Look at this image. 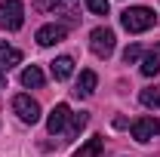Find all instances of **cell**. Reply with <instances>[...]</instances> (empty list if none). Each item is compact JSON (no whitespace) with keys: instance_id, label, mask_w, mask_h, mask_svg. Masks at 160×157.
<instances>
[{"instance_id":"obj_1","label":"cell","mask_w":160,"mask_h":157,"mask_svg":"<svg viewBox=\"0 0 160 157\" xmlns=\"http://www.w3.org/2000/svg\"><path fill=\"white\" fill-rule=\"evenodd\" d=\"M154 9H148V6H129V9H123L120 13V25L129 31V34H142V31H148V28H154Z\"/></svg>"},{"instance_id":"obj_2","label":"cell","mask_w":160,"mask_h":157,"mask_svg":"<svg viewBox=\"0 0 160 157\" xmlns=\"http://www.w3.org/2000/svg\"><path fill=\"white\" fill-rule=\"evenodd\" d=\"M22 25H25V6H22V0H3L0 3V28L19 31Z\"/></svg>"},{"instance_id":"obj_3","label":"cell","mask_w":160,"mask_h":157,"mask_svg":"<svg viewBox=\"0 0 160 157\" xmlns=\"http://www.w3.org/2000/svg\"><path fill=\"white\" fill-rule=\"evenodd\" d=\"M89 49L99 56V59H108L114 53V31L111 28H96L89 34Z\"/></svg>"},{"instance_id":"obj_4","label":"cell","mask_w":160,"mask_h":157,"mask_svg":"<svg viewBox=\"0 0 160 157\" xmlns=\"http://www.w3.org/2000/svg\"><path fill=\"white\" fill-rule=\"evenodd\" d=\"M12 111L19 114L22 123H37V120H40V105L31 96H25V93L12 99Z\"/></svg>"},{"instance_id":"obj_5","label":"cell","mask_w":160,"mask_h":157,"mask_svg":"<svg viewBox=\"0 0 160 157\" xmlns=\"http://www.w3.org/2000/svg\"><path fill=\"white\" fill-rule=\"evenodd\" d=\"M154 136H160V120L157 117H139L136 123H132V139L136 142H151Z\"/></svg>"},{"instance_id":"obj_6","label":"cell","mask_w":160,"mask_h":157,"mask_svg":"<svg viewBox=\"0 0 160 157\" xmlns=\"http://www.w3.org/2000/svg\"><path fill=\"white\" fill-rule=\"evenodd\" d=\"M65 37H68V25H59V22L37 28V43H40V46H52V43H62Z\"/></svg>"},{"instance_id":"obj_7","label":"cell","mask_w":160,"mask_h":157,"mask_svg":"<svg viewBox=\"0 0 160 157\" xmlns=\"http://www.w3.org/2000/svg\"><path fill=\"white\" fill-rule=\"evenodd\" d=\"M68 120H71V108L62 102V105H56V108L49 111V117H46V129L56 136V133H62V129L68 126Z\"/></svg>"},{"instance_id":"obj_8","label":"cell","mask_w":160,"mask_h":157,"mask_svg":"<svg viewBox=\"0 0 160 157\" xmlns=\"http://www.w3.org/2000/svg\"><path fill=\"white\" fill-rule=\"evenodd\" d=\"M22 62V53L16 46H9L6 40H0V71H9V68H16Z\"/></svg>"},{"instance_id":"obj_9","label":"cell","mask_w":160,"mask_h":157,"mask_svg":"<svg viewBox=\"0 0 160 157\" xmlns=\"http://www.w3.org/2000/svg\"><path fill=\"white\" fill-rule=\"evenodd\" d=\"M96 83H99V77H96V71H80V77H77V93L80 99H89L92 93H96Z\"/></svg>"},{"instance_id":"obj_10","label":"cell","mask_w":160,"mask_h":157,"mask_svg":"<svg viewBox=\"0 0 160 157\" xmlns=\"http://www.w3.org/2000/svg\"><path fill=\"white\" fill-rule=\"evenodd\" d=\"M49 9H56V13H62V16H68V22H77L80 0H49Z\"/></svg>"},{"instance_id":"obj_11","label":"cell","mask_w":160,"mask_h":157,"mask_svg":"<svg viewBox=\"0 0 160 157\" xmlns=\"http://www.w3.org/2000/svg\"><path fill=\"white\" fill-rule=\"evenodd\" d=\"M49 68H52V77L56 80H68L71 74H74V59H71V56H59Z\"/></svg>"},{"instance_id":"obj_12","label":"cell","mask_w":160,"mask_h":157,"mask_svg":"<svg viewBox=\"0 0 160 157\" xmlns=\"http://www.w3.org/2000/svg\"><path fill=\"white\" fill-rule=\"evenodd\" d=\"M157 71H160V43L142 59V74H145V77H154Z\"/></svg>"},{"instance_id":"obj_13","label":"cell","mask_w":160,"mask_h":157,"mask_svg":"<svg viewBox=\"0 0 160 157\" xmlns=\"http://www.w3.org/2000/svg\"><path fill=\"white\" fill-rule=\"evenodd\" d=\"M22 86H31V89L43 86V71H40L37 65H28V68L22 71Z\"/></svg>"},{"instance_id":"obj_14","label":"cell","mask_w":160,"mask_h":157,"mask_svg":"<svg viewBox=\"0 0 160 157\" xmlns=\"http://www.w3.org/2000/svg\"><path fill=\"white\" fill-rule=\"evenodd\" d=\"M139 102L145 108H160V86H148L139 93Z\"/></svg>"},{"instance_id":"obj_15","label":"cell","mask_w":160,"mask_h":157,"mask_svg":"<svg viewBox=\"0 0 160 157\" xmlns=\"http://www.w3.org/2000/svg\"><path fill=\"white\" fill-rule=\"evenodd\" d=\"M86 154H92V157H105L102 154V139L96 136V139H89V145H83L77 151V157H86Z\"/></svg>"},{"instance_id":"obj_16","label":"cell","mask_w":160,"mask_h":157,"mask_svg":"<svg viewBox=\"0 0 160 157\" xmlns=\"http://www.w3.org/2000/svg\"><path fill=\"white\" fill-rule=\"evenodd\" d=\"M86 120H89V114H86V111H80V114H71V126H68V136H77L80 129L86 126Z\"/></svg>"},{"instance_id":"obj_17","label":"cell","mask_w":160,"mask_h":157,"mask_svg":"<svg viewBox=\"0 0 160 157\" xmlns=\"http://www.w3.org/2000/svg\"><path fill=\"white\" fill-rule=\"evenodd\" d=\"M86 6H89V13H96V16H108V9H111L108 0H86Z\"/></svg>"},{"instance_id":"obj_18","label":"cell","mask_w":160,"mask_h":157,"mask_svg":"<svg viewBox=\"0 0 160 157\" xmlns=\"http://www.w3.org/2000/svg\"><path fill=\"white\" fill-rule=\"evenodd\" d=\"M139 56H142V46H139V43H132V46H126V49H123V62H126V65H136Z\"/></svg>"},{"instance_id":"obj_19","label":"cell","mask_w":160,"mask_h":157,"mask_svg":"<svg viewBox=\"0 0 160 157\" xmlns=\"http://www.w3.org/2000/svg\"><path fill=\"white\" fill-rule=\"evenodd\" d=\"M3 86H6V74L0 71V89H3Z\"/></svg>"}]
</instances>
